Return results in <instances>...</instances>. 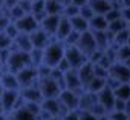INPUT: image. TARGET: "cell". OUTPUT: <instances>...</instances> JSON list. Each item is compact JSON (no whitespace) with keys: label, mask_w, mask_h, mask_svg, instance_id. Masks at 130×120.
<instances>
[{"label":"cell","mask_w":130,"mask_h":120,"mask_svg":"<svg viewBox=\"0 0 130 120\" xmlns=\"http://www.w3.org/2000/svg\"><path fill=\"white\" fill-rule=\"evenodd\" d=\"M26 2H32V0H26Z\"/></svg>","instance_id":"44"},{"label":"cell","mask_w":130,"mask_h":120,"mask_svg":"<svg viewBox=\"0 0 130 120\" xmlns=\"http://www.w3.org/2000/svg\"><path fill=\"white\" fill-rule=\"evenodd\" d=\"M63 9H64V6L61 5L60 0L46 2V6H44V11L47 16H63Z\"/></svg>","instance_id":"21"},{"label":"cell","mask_w":130,"mask_h":120,"mask_svg":"<svg viewBox=\"0 0 130 120\" xmlns=\"http://www.w3.org/2000/svg\"><path fill=\"white\" fill-rule=\"evenodd\" d=\"M109 77L115 79L119 85L121 83H130V69L127 68L125 63H113L109 69Z\"/></svg>","instance_id":"8"},{"label":"cell","mask_w":130,"mask_h":120,"mask_svg":"<svg viewBox=\"0 0 130 120\" xmlns=\"http://www.w3.org/2000/svg\"><path fill=\"white\" fill-rule=\"evenodd\" d=\"M109 118L110 120H130L128 114L124 112V111H112L109 114Z\"/></svg>","instance_id":"32"},{"label":"cell","mask_w":130,"mask_h":120,"mask_svg":"<svg viewBox=\"0 0 130 120\" xmlns=\"http://www.w3.org/2000/svg\"><path fill=\"white\" fill-rule=\"evenodd\" d=\"M64 58L68 60V63L71 65L72 69H80L81 66H84L89 62L87 57L77 46H66V51H64Z\"/></svg>","instance_id":"4"},{"label":"cell","mask_w":130,"mask_h":120,"mask_svg":"<svg viewBox=\"0 0 130 120\" xmlns=\"http://www.w3.org/2000/svg\"><path fill=\"white\" fill-rule=\"evenodd\" d=\"M78 13H80V8H77L75 5H68V6H64V9H63V17L72 19V17L78 16Z\"/></svg>","instance_id":"29"},{"label":"cell","mask_w":130,"mask_h":120,"mask_svg":"<svg viewBox=\"0 0 130 120\" xmlns=\"http://www.w3.org/2000/svg\"><path fill=\"white\" fill-rule=\"evenodd\" d=\"M12 51H22V52H31L32 51V43H31V35L28 34H19L15 40L12 42Z\"/></svg>","instance_id":"15"},{"label":"cell","mask_w":130,"mask_h":120,"mask_svg":"<svg viewBox=\"0 0 130 120\" xmlns=\"http://www.w3.org/2000/svg\"><path fill=\"white\" fill-rule=\"evenodd\" d=\"M46 120H63L61 117H49V118H46Z\"/></svg>","instance_id":"40"},{"label":"cell","mask_w":130,"mask_h":120,"mask_svg":"<svg viewBox=\"0 0 130 120\" xmlns=\"http://www.w3.org/2000/svg\"><path fill=\"white\" fill-rule=\"evenodd\" d=\"M2 114H5V112H3V106H2V102H0V115H2Z\"/></svg>","instance_id":"42"},{"label":"cell","mask_w":130,"mask_h":120,"mask_svg":"<svg viewBox=\"0 0 130 120\" xmlns=\"http://www.w3.org/2000/svg\"><path fill=\"white\" fill-rule=\"evenodd\" d=\"M125 65H127V68L130 69V60H127V62H125Z\"/></svg>","instance_id":"43"},{"label":"cell","mask_w":130,"mask_h":120,"mask_svg":"<svg viewBox=\"0 0 130 120\" xmlns=\"http://www.w3.org/2000/svg\"><path fill=\"white\" fill-rule=\"evenodd\" d=\"M5 34L11 39V40H15V37L20 34L19 32V29H17V26H15V23H12V22H9L8 23V26L5 28Z\"/></svg>","instance_id":"30"},{"label":"cell","mask_w":130,"mask_h":120,"mask_svg":"<svg viewBox=\"0 0 130 120\" xmlns=\"http://www.w3.org/2000/svg\"><path fill=\"white\" fill-rule=\"evenodd\" d=\"M0 120H11V118H9V115H6V114H2V115H0Z\"/></svg>","instance_id":"39"},{"label":"cell","mask_w":130,"mask_h":120,"mask_svg":"<svg viewBox=\"0 0 130 120\" xmlns=\"http://www.w3.org/2000/svg\"><path fill=\"white\" fill-rule=\"evenodd\" d=\"M12 42H14V40H11V39L5 34V31L0 32V51H5V49H11V51H12Z\"/></svg>","instance_id":"28"},{"label":"cell","mask_w":130,"mask_h":120,"mask_svg":"<svg viewBox=\"0 0 130 120\" xmlns=\"http://www.w3.org/2000/svg\"><path fill=\"white\" fill-rule=\"evenodd\" d=\"M64 51H66V46H64L61 42L58 40H52L44 49H43V65L49 66V68H57V65L64 58Z\"/></svg>","instance_id":"1"},{"label":"cell","mask_w":130,"mask_h":120,"mask_svg":"<svg viewBox=\"0 0 130 120\" xmlns=\"http://www.w3.org/2000/svg\"><path fill=\"white\" fill-rule=\"evenodd\" d=\"M77 48H78V49L87 57V60H89V57H90L95 51H98V46H96V42H95L93 34H92L90 31L81 34V35H80V40H78V43H77Z\"/></svg>","instance_id":"5"},{"label":"cell","mask_w":130,"mask_h":120,"mask_svg":"<svg viewBox=\"0 0 130 120\" xmlns=\"http://www.w3.org/2000/svg\"><path fill=\"white\" fill-rule=\"evenodd\" d=\"M121 17L128 23L130 22V8H122L121 9Z\"/></svg>","instance_id":"37"},{"label":"cell","mask_w":130,"mask_h":120,"mask_svg":"<svg viewBox=\"0 0 130 120\" xmlns=\"http://www.w3.org/2000/svg\"><path fill=\"white\" fill-rule=\"evenodd\" d=\"M78 16H81V17H83V19H86V20H90L95 14H93V11L90 9V6H89V5H84V6H81V8H80Z\"/></svg>","instance_id":"33"},{"label":"cell","mask_w":130,"mask_h":120,"mask_svg":"<svg viewBox=\"0 0 130 120\" xmlns=\"http://www.w3.org/2000/svg\"><path fill=\"white\" fill-rule=\"evenodd\" d=\"M113 94H115V99L128 102V100H130V83H121V85L113 91Z\"/></svg>","instance_id":"24"},{"label":"cell","mask_w":130,"mask_h":120,"mask_svg":"<svg viewBox=\"0 0 130 120\" xmlns=\"http://www.w3.org/2000/svg\"><path fill=\"white\" fill-rule=\"evenodd\" d=\"M20 95L25 100V103H41L43 102V95L38 89V86H29V88H23L20 89Z\"/></svg>","instance_id":"13"},{"label":"cell","mask_w":130,"mask_h":120,"mask_svg":"<svg viewBox=\"0 0 130 120\" xmlns=\"http://www.w3.org/2000/svg\"><path fill=\"white\" fill-rule=\"evenodd\" d=\"M9 118L11 120H38L34 114H31L25 106L20 108V109H15L14 112L9 114Z\"/></svg>","instance_id":"23"},{"label":"cell","mask_w":130,"mask_h":120,"mask_svg":"<svg viewBox=\"0 0 130 120\" xmlns=\"http://www.w3.org/2000/svg\"><path fill=\"white\" fill-rule=\"evenodd\" d=\"M12 23H15V26H17V29H19L20 34H28V35H31L34 31H37L40 28V23L37 22V19L32 14L23 16L20 20L12 22Z\"/></svg>","instance_id":"7"},{"label":"cell","mask_w":130,"mask_h":120,"mask_svg":"<svg viewBox=\"0 0 130 120\" xmlns=\"http://www.w3.org/2000/svg\"><path fill=\"white\" fill-rule=\"evenodd\" d=\"M58 100L68 111H75L80 108V95L74 91H68V89L61 91V94L58 95Z\"/></svg>","instance_id":"9"},{"label":"cell","mask_w":130,"mask_h":120,"mask_svg":"<svg viewBox=\"0 0 130 120\" xmlns=\"http://www.w3.org/2000/svg\"><path fill=\"white\" fill-rule=\"evenodd\" d=\"M124 29H128V26H127V22L122 17L118 19V20H115V22H112V23H109V28H107V31L112 35H115V34H118V32H121Z\"/></svg>","instance_id":"25"},{"label":"cell","mask_w":130,"mask_h":120,"mask_svg":"<svg viewBox=\"0 0 130 120\" xmlns=\"http://www.w3.org/2000/svg\"><path fill=\"white\" fill-rule=\"evenodd\" d=\"M115 94H113V91L112 89H109V88H104L100 94H98V103L104 108V111L107 112V114H110L112 111H113V106H115Z\"/></svg>","instance_id":"11"},{"label":"cell","mask_w":130,"mask_h":120,"mask_svg":"<svg viewBox=\"0 0 130 120\" xmlns=\"http://www.w3.org/2000/svg\"><path fill=\"white\" fill-rule=\"evenodd\" d=\"M87 5L90 6L95 16H106L112 9V5L109 0H89Z\"/></svg>","instance_id":"17"},{"label":"cell","mask_w":130,"mask_h":120,"mask_svg":"<svg viewBox=\"0 0 130 120\" xmlns=\"http://www.w3.org/2000/svg\"><path fill=\"white\" fill-rule=\"evenodd\" d=\"M89 0H71V5H75L77 8H81L84 5H87Z\"/></svg>","instance_id":"38"},{"label":"cell","mask_w":130,"mask_h":120,"mask_svg":"<svg viewBox=\"0 0 130 120\" xmlns=\"http://www.w3.org/2000/svg\"><path fill=\"white\" fill-rule=\"evenodd\" d=\"M69 20H71L72 31L78 32V34H84V32L89 31V20L83 19L81 16H75V17H72V19H69Z\"/></svg>","instance_id":"20"},{"label":"cell","mask_w":130,"mask_h":120,"mask_svg":"<svg viewBox=\"0 0 130 120\" xmlns=\"http://www.w3.org/2000/svg\"><path fill=\"white\" fill-rule=\"evenodd\" d=\"M31 65V57L28 52H22V51H11V55L8 58L6 63V71L19 74L20 71H23L25 68H29Z\"/></svg>","instance_id":"2"},{"label":"cell","mask_w":130,"mask_h":120,"mask_svg":"<svg viewBox=\"0 0 130 120\" xmlns=\"http://www.w3.org/2000/svg\"><path fill=\"white\" fill-rule=\"evenodd\" d=\"M116 49V60L119 63H125L127 60H130V45H122Z\"/></svg>","instance_id":"26"},{"label":"cell","mask_w":130,"mask_h":120,"mask_svg":"<svg viewBox=\"0 0 130 120\" xmlns=\"http://www.w3.org/2000/svg\"><path fill=\"white\" fill-rule=\"evenodd\" d=\"M29 57H31V65L34 68H38L43 65V49H32L29 52Z\"/></svg>","instance_id":"27"},{"label":"cell","mask_w":130,"mask_h":120,"mask_svg":"<svg viewBox=\"0 0 130 120\" xmlns=\"http://www.w3.org/2000/svg\"><path fill=\"white\" fill-rule=\"evenodd\" d=\"M54 39L49 37L41 28H38L37 31H34L31 34V43H32V49H44Z\"/></svg>","instance_id":"10"},{"label":"cell","mask_w":130,"mask_h":120,"mask_svg":"<svg viewBox=\"0 0 130 120\" xmlns=\"http://www.w3.org/2000/svg\"><path fill=\"white\" fill-rule=\"evenodd\" d=\"M0 77H2V74H0Z\"/></svg>","instance_id":"45"},{"label":"cell","mask_w":130,"mask_h":120,"mask_svg":"<svg viewBox=\"0 0 130 120\" xmlns=\"http://www.w3.org/2000/svg\"><path fill=\"white\" fill-rule=\"evenodd\" d=\"M63 120H80V109H75V111H69L66 115L63 117Z\"/></svg>","instance_id":"34"},{"label":"cell","mask_w":130,"mask_h":120,"mask_svg":"<svg viewBox=\"0 0 130 120\" xmlns=\"http://www.w3.org/2000/svg\"><path fill=\"white\" fill-rule=\"evenodd\" d=\"M104 88H106V79H98V77H95V79L84 88V91H86V92H90V94H100Z\"/></svg>","instance_id":"22"},{"label":"cell","mask_w":130,"mask_h":120,"mask_svg":"<svg viewBox=\"0 0 130 120\" xmlns=\"http://www.w3.org/2000/svg\"><path fill=\"white\" fill-rule=\"evenodd\" d=\"M109 23L106 20L104 16H93L89 20V31L90 32H101V31H107Z\"/></svg>","instance_id":"19"},{"label":"cell","mask_w":130,"mask_h":120,"mask_svg":"<svg viewBox=\"0 0 130 120\" xmlns=\"http://www.w3.org/2000/svg\"><path fill=\"white\" fill-rule=\"evenodd\" d=\"M78 76H80V82H81V86H83V89L95 79V76H93V66H92V63H86L84 66H81L80 69H78Z\"/></svg>","instance_id":"18"},{"label":"cell","mask_w":130,"mask_h":120,"mask_svg":"<svg viewBox=\"0 0 130 120\" xmlns=\"http://www.w3.org/2000/svg\"><path fill=\"white\" fill-rule=\"evenodd\" d=\"M0 85L3 86L5 91H20V83L17 79V74L5 71L0 77Z\"/></svg>","instance_id":"12"},{"label":"cell","mask_w":130,"mask_h":120,"mask_svg":"<svg viewBox=\"0 0 130 120\" xmlns=\"http://www.w3.org/2000/svg\"><path fill=\"white\" fill-rule=\"evenodd\" d=\"M80 120H98V117H96V115H93L92 112L80 111Z\"/></svg>","instance_id":"35"},{"label":"cell","mask_w":130,"mask_h":120,"mask_svg":"<svg viewBox=\"0 0 130 120\" xmlns=\"http://www.w3.org/2000/svg\"><path fill=\"white\" fill-rule=\"evenodd\" d=\"M104 17H106L107 23H112V22H115V20L121 19V9H115V8H112V9H110Z\"/></svg>","instance_id":"31"},{"label":"cell","mask_w":130,"mask_h":120,"mask_svg":"<svg viewBox=\"0 0 130 120\" xmlns=\"http://www.w3.org/2000/svg\"><path fill=\"white\" fill-rule=\"evenodd\" d=\"M72 32V26H71V20L66 19V17H63L60 19V23H58V28H57V32H55V40L58 42H64L68 39V35Z\"/></svg>","instance_id":"16"},{"label":"cell","mask_w":130,"mask_h":120,"mask_svg":"<svg viewBox=\"0 0 130 120\" xmlns=\"http://www.w3.org/2000/svg\"><path fill=\"white\" fill-rule=\"evenodd\" d=\"M37 86H38V89H40V92H41V95H43V100H44V99H58V95H60L61 91H63L61 85H60L57 80H54L52 77L38 80Z\"/></svg>","instance_id":"3"},{"label":"cell","mask_w":130,"mask_h":120,"mask_svg":"<svg viewBox=\"0 0 130 120\" xmlns=\"http://www.w3.org/2000/svg\"><path fill=\"white\" fill-rule=\"evenodd\" d=\"M3 92H5V89H3V86L0 85V99H2V95H3Z\"/></svg>","instance_id":"41"},{"label":"cell","mask_w":130,"mask_h":120,"mask_svg":"<svg viewBox=\"0 0 130 120\" xmlns=\"http://www.w3.org/2000/svg\"><path fill=\"white\" fill-rule=\"evenodd\" d=\"M125 105H127V102L116 99V100H115V106H113V111H124V112H125Z\"/></svg>","instance_id":"36"},{"label":"cell","mask_w":130,"mask_h":120,"mask_svg":"<svg viewBox=\"0 0 130 120\" xmlns=\"http://www.w3.org/2000/svg\"><path fill=\"white\" fill-rule=\"evenodd\" d=\"M60 19H61V16H47V17L40 23V28H41L49 37L55 39V32H57V28H58Z\"/></svg>","instance_id":"14"},{"label":"cell","mask_w":130,"mask_h":120,"mask_svg":"<svg viewBox=\"0 0 130 120\" xmlns=\"http://www.w3.org/2000/svg\"><path fill=\"white\" fill-rule=\"evenodd\" d=\"M17 79H19V83H20V89L29 88V86H35V85L38 83V73H37V68H34V66L25 68L23 71H20V73L17 74Z\"/></svg>","instance_id":"6"}]
</instances>
